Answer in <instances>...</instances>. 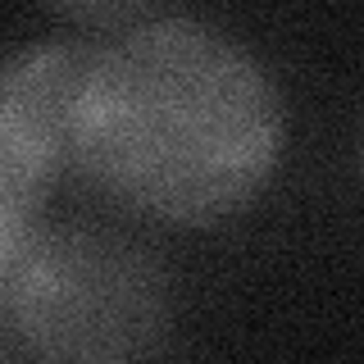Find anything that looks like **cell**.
Listing matches in <instances>:
<instances>
[{"mask_svg":"<svg viewBox=\"0 0 364 364\" xmlns=\"http://www.w3.org/2000/svg\"><path fill=\"white\" fill-rule=\"evenodd\" d=\"M282 136V96L242 41L146 14L91 55L73 164L132 210L214 223L273 178Z\"/></svg>","mask_w":364,"mask_h":364,"instance_id":"obj_1","label":"cell"},{"mask_svg":"<svg viewBox=\"0 0 364 364\" xmlns=\"http://www.w3.org/2000/svg\"><path fill=\"white\" fill-rule=\"evenodd\" d=\"M91 55L96 50L73 41H46L0 64V141L50 178L73 159Z\"/></svg>","mask_w":364,"mask_h":364,"instance_id":"obj_3","label":"cell"},{"mask_svg":"<svg viewBox=\"0 0 364 364\" xmlns=\"http://www.w3.org/2000/svg\"><path fill=\"white\" fill-rule=\"evenodd\" d=\"M5 301L41 364H155L173 328L159 259L105 228L37 232L5 273Z\"/></svg>","mask_w":364,"mask_h":364,"instance_id":"obj_2","label":"cell"},{"mask_svg":"<svg viewBox=\"0 0 364 364\" xmlns=\"http://www.w3.org/2000/svg\"><path fill=\"white\" fill-rule=\"evenodd\" d=\"M46 187H50V173H41L14 146L0 141V282L23 255V246L37 237V210L46 200Z\"/></svg>","mask_w":364,"mask_h":364,"instance_id":"obj_4","label":"cell"}]
</instances>
